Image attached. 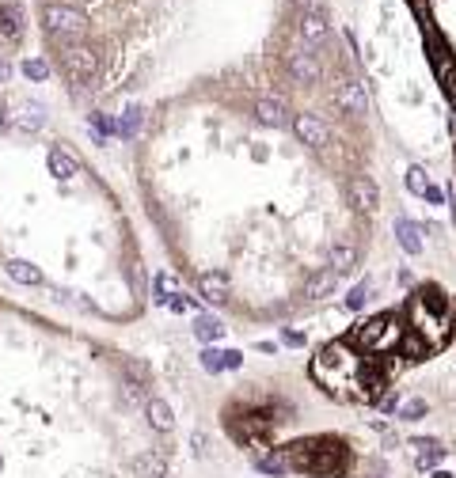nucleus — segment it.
<instances>
[{
  "instance_id": "obj_36",
  "label": "nucleus",
  "mask_w": 456,
  "mask_h": 478,
  "mask_svg": "<svg viewBox=\"0 0 456 478\" xmlns=\"http://www.w3.org/2000/svg\"><path fill=\"white\" fill-rule=\"evenodd\" d=\"M282 342H285V345H304V334H297V331H282Z\"/></svg>"
},
{
  "instance_id": "obj_31",
  "label": "nucleus",
  "mask_w": 456,
  "mask_h": 478,
  "mask_svg": "<svg viewBox=\"0 0 456 478\" xmlns=\"http://www.w3.org/2000/svg\"><path fill=\"white\" fill-rule=\"evenodd\" d=\"M365 300H369V285H365V281H361V285H353V288H350V296H346V307H350V312H358V307L365 304Z\"/></svg>"
},
{
  "instance_id": "obj_12",
  "label": "nucleus",
  "mask_w": 456,
  "mask_h": 478,
  "mask_svg": "<svg viewBox=\"0 0 456 478\" xmlns=\"http://www.w3.org/2000/svg\"><path fill=\"white\" fill-rule=\"evenodd\" d=\"M20 34H23V8L0 4V42H20Z\"/></svg>"
},
{
  "instance_id": "obj_29",
  "label": "nucleus",
  "mask_w": 456,
  "mask_h": 478,
  "mask_svg": "<svg viewBox=\"0 0 456 478\" xmlns=\"http://www.w3.org/2000/svg\"><path fill=\"white\" fill-rule=\"evenodd\" d=\"M411 448H418V456L445 452V444H441V440H434V437H411Z\"/></svg>"
},
{
  "instance_id": "obj_11",
  "label": "nucleus",
  "mask_w": 456,
  "mask_h": 478,
  "mask_svg": "<svg viewBox=\"0 0 456 478\" xmlns=\"http://www.w3.org/2000/svg\"><path fill=\"white\" fill-rule=\"evenodd\" d=\"M198 293L209 300V304H225L228 300V277L217 274V270H206V274H198Z\"/></svg>"
},
{
  "instance_id": "obj_33",
  "label": "nucleus",
  "mask_w": 456,
  "mask_h": 478,
  "mask_svg": "<svg viewBox=\"0 0 456 478\" xmlns=\"http://www.w3.org/2000/svg\"><path fill=\"white\" fill-rule=\"evenodd\" d=\"M126 372H129V376H137V380H148L145 361H126Z\"/></svg>"
},
{
  "instance_id": "obj_25",
  "label": "nucleus",
  "mask_w": 456,
  "mask_h": 478,
  "mask_svg": "<svg viewBox=\"0 0 456 478\" xmlns=\"http://www.w3.org/2000/svg\"><path fill=\"white\" fill-rule=\"evenodd\" d=\"M426 410H430V406H426V399H403L396 414L403 421H418V418H426Z\"/></svg>"
},
{
  "instance_id": "obj_22",
  "label": "nucleus",
  "mask_w": 456,
  "mask_h": 478,
  "mask_svg": "<svg viewBox=\"0 0 456 478\" xmlns=\"http://www.w3.org/2000/svg\"><path fill=\"white\" fill-rule=\"evenodd\" d=\"M118 129H122V137H137L145 129V110L137 107V102H129L122 110V121H118Z\"/></svg>"
},
{
  "instance_id": "obj_43",
  "label": "nucleus",
  "mask_w": 456,
  "mask_h": 478,
  "mask_svg": "<svg viewBox=\"0 0 456 478\" xmlns=\"http://www.w3.org/2000/svg\"><path fill=\"white\" fill-rule=\"evenodd\" d=\"M0 129H4V110H0Z\"/></svg>"
},
{
  "instance_id": "obj_8",
  "label": "nucleus",
  "mask_w": 456,
  "mask_h": 478,
  "mask_svg": "<svg viewBox=\"0 0 456 478\" xmlns=\"http://www.w3.org/2000/svg\"><path fill=\"white\" fill-rule=\"evenodd\" d=\"M293 129H297V137H301L304 145H312V148H323L331 140V133H327V126H323L320 114H297Z\"/></svg>"
},
{
  "instance_id": "obj_37",
  "label": "nucleus",
  "mask_w": 456,
  "mask_h": 478,
  "mask_svg": "<svg viewBox=\"0 0 456 478\" xmlns=\"http://www.w3.org/2000/svg\"><path fill=\"white\" fill-rule=\"evenodd\" d=\"M426 201H434V205H441V201H445V194H441V186H434V182H430V190H426Z\"/></svg>"
},
{
  "instance_id": "obj_4",
  "label": "nucleus",
  "mask_w": 456,
  "mask_h": 478,
  "mask_svg": "<svg viewBox=\"0 0 456 478\" xmlns=\"http://www.w3.org/2000/svg\"><path fill=\"white\" fill-rule=\"evenodd\" d=\"M42 23L58 39H80V31H84V20L65 4H42Z\"/></svg>"
},
{
  "instance_id": "obj_16",
  "label": "nucleus",
  "mask_w": 456,
  "mask_h": 478,
  "mask_svg": "<svg viewBox=\"0 0 456 478\" xmlns=\"http://www.w3.org/2000/svg\"><path fill=\"white\" fill-rule=\"evenodd\" d=\"M297 27H301L304 42H323V39H327V31H331L327 20H323V12H301V23H297Z\"/></svg>"
},
{
  "instance_id": "obj_32",
  "label": "nucleus",
  "mask_w": 456,
  "mask_h": 478,
  "mask_svg": "<svg viewBox=\"0 0 456 478\" xmlns=\"http://www.w3.org/2000/svg\"><path fill=\"white\" fill-rule=\"evenodd\" d=\"M91 121H96V129H99V133H115V129H118V126H115V121H110L107 114H91Z\"/></svg>"
},
{
  "instance_id": "obj_18",
  "label": "nucleus",
  "mask_w": 456,
  "mask_h": 478,
  "mask_svg": "<svg viewBox=\"0 0 456 478\" xmlns=\"http://www.w3.org/2000/svg\"><path fill=\"white\" fill-rule=\"evenodd\" d=\"M396 239H399V247H403L407 255H418V251H422V228L411 224L407 217L396 220Z\"/></svg>"
},
{
  "instance_id": "obj_6",
  "label": "nucleus",
  "mask_w": 456,
  "mask_h": 478,
  "mask_svg": "<svg viewBox=\"0 0 456 478\" xmlns=\"http://www.w3.org/2000/svg\"><path fill=\"white\" fill-rule=\"evenodd\" d=\"M350 205L358 213H373L380 205V190H377V182L369 179V175H353L350 179Z\"/></svg>"
},
{
  "instance_id": "obj_35",
  "label": "nucleus",
  "mask_w": 456,
  "mask_h": 478,
  "mask_svg": "<svg viewBox=\"0 0 456 478\" xmlns=\"http://www.w3.org/2000/svg\"><path fill=\"white\" fill-rule=\"evenodd\" d=\"M240 364H244V353H240V350H228V353H225V369H240Z\"/></svg>"
},
{
  "instance_id": "obj_5",
  "label": "nucleus",
  "mask_w": 456,
  "mask_h": 478,
  "mask_svg": "<svg viewBox=\"0 0 456 478\" xmlns=\"http://www.w3.org/2000/svg\"><path fill=\"white\" fill-rule=\"evenodd\" d=\"M285 69H289V80L293 84H315L320 80V72H323V65H320V58L315 53H308V50H301V46H293L289 53H285Z\"/></svg>"
},
{
  "instance_id": "obj_10",
  "label": "nucleus",
  "mask_w": 456,
  "mask_h": 478,
  "mask_svg": "<svg viewBox=\"0 0 456 478\" xmlns=\"http://www.w3.org/2000/svg\"><path fill=\"white\" fill-rule=\"evenodd\" d=\"M251 463L263 474H285L289 471V448H259Z\"/></svg>"
},
{
  "instance_id": "obj_26",
  "label": "nucleus",
  "mask_w": 456,
  "mask_h": 478,
  "mask_svg": "<svg viewBox=\"0 0 456 478\" xmlns=\"http://www.w3.org/2000/svg\"><path fill=\"white\" fill-rule=\"evenodd\" d=\"M175 288H179V285H175V277L156 274V281H152V300H156V304H167V300H171L167 293H175Z\"/></svg>"
},
{
  "instance_id": "obj_27",
  "label": "nucleus",
  "mask_w": 456,
  "mask_h": 478,
  "mask_svg": "<svg viewBox=\"0 0 456 478\" xmlns=\"http://www.w3.org/2000/svg\"><path fill=\"white\" fill-rule=\"evenodd\" d=\"M407 190H411V194H422V198H426V190H430V179H426V171H422V167H407Z\"/></svg>"
},
{
  "instance_id": "obj_14",
  "label": "nucleus",
  "mask_w": 456,
  "mask_h": 478,
  "mask_svg": "<svg viewBox=\"0 0 456 478\" xmlns=\"http://www.w3.org/2000/svg\"><path fill=\"white\" fill-rule=\"evenodd\" d=\"M255 118L263 121V126H270V129H282L285 121H289V110H285L278 99H259L255 102Z\"/></svg>"
},
{
  "instance_id": "obj_30",
  "label": "nucleus",
  "mask_w": 456,
  "mask_h": 478,
  "mask_svg": "<svg viewBox=\"0 0 456 478\" xmlns=\"http://www.w3.org/2000/svg\"><path fill=\"white\" fill-rule=\"evenodd\" d=\"M202 369L221 372V369H225V353H221V350H202Z\"/></svg>"
},
{
  "instance_id": "obj_28",
  "label": "nucleus",
  "mask_w": 456,
  "mask_h": 478,
  "mask_svg": "<svg viewBox=\"0 0 456 478\" xmlns=\"http://www.w3.org/2000/svg\"><path fill=\"white\" fill-rule=\"evenodd\" d=\"M23 77H31V80H50V65L39 61V58H27V61H23Z\"/></svg>"
},
{
  "instance_id": "obj_23",
  "label": "nucleus",
  "mask_w": 456,
  "mask_h": 478,
  "mask_svg": "<svg viewBox=\"0 0 456 478\" xmlns=\"http://www.w3.org/2000/svg\"><path fill=\"white\" fill-rule=\"evenodd\" d=\"M8 277L20 281V285H39V281H42L39 270H34L31 262H23V258H12V262H8Z\"/></svg>"
},
{
  "instance_id": "obj_20",
  "label": "nucleus",
  "mask_w": 456,
  "mask_h": 478,
  "mask_svg": "<svg viewBox=\"0 0 456 478\" xmlns=\"http://www.w3.org/2000/svg\"><path fill=\"white\" fill-rule=\"evenodd\" d=\"M133 471L137 478H167V467H164V459L156 456V452H141L133 459Z\"/></svg>"
},
{
  "instance_id": "obj_34",
  "label": "nucleus",
  "mask_w": 456,
  "mask_h": 478,
  "mask_svg": "<svg viewBox=\"0 0 456 478\" xmlns=\"http://www.w3.org/2000/svg\"><path fill=\"white\" fill-rule=\"evenodd\" d=\"M122 395H126L129 402H145V387H137V383H126Z\"/></svg>"
},
{
  "instance_id": "obj_42",
  "label": "nucleus",
  "mask_w": 456,
  "mask_h": 478,
  "mask_svg": "<svg viewBox=\"0 0 456 478\" xmlns=\"http://www.w3.org/2000/svg\"><path fill=\"white\" fill-rule=\"evenodd\" d=\"M430 478H452V474H449V471H434Z\"/></svg>"
},
{
  "instance_id": "obj_2",
  "label": "nucleus",
  "mask_w": 456,
  "mask_h": 478,
  "mask_svg": "<svg viewBox=\"0 0 456 478\" xmlns=\"http://www.w3.org/2000/svg\"><path fill=\"white\" fill-rule=\"evenodd\" d=\"M399 342H403V326H399V315H392V312L361 323L358 334H353V345L361 353H373V357H392V350Z\"/></svg>"
},
{
  "instance_id": "obj_40",
  "label": "nucleus",
  "mask_w": 456,
  "mask_h": 478,
  "mask_svg": "<svg viewBox=\"0 0 456 478\" xmlns=\"http://www.w3.org/2000/svg\"><path fill=\"white\" fill-rule=\"evenodd\" d=\"M304 12H323V0H301Z\"/></svg>"
},
{
  "instance_id": "obj_24",
  "label": "nucleus",
  "mask_w": 456,
  "mask_h": 478,
  "mask_svg": "<svg viewBox=\"0 0 456 478\" xmlns=\"http://www.w3.org/2000/svg\"><path fill=\"white\" fill-rule=\"evenodd\" d=\"M418 300H422V304L430 307V312H437V315H449V296H445L437 285H426L422 293H418Z\"/></svg>"
},
{
  "instance_id": "obj_41",
  "label": "nucleus",
  "mask_w": 456,
  "mask_h": 478,
  "mask_svg": "<svg viewBox=\"0 0 456 478\" xmlns=\"http://www.w3.org/2000/svg\"><path fill=\"white\" fill-rule=\"evenodd\" d=\"M380 410H399V399L396 395H384V399H380Z\"/></svg>"
},
{
  "instance_id": "obj_3",
  "label": "nucleus",
  "mask_w": 456,
  "mask_h": 478,
  "mask_svg": "<svg viewBox=\"0 0 456 478\" xmlns=\"http://www.w3.org/2000/svg\"><path fill=\"white\" fill-rule=\"evenodd\" d=\"M61 69H65V77L72 80V88H77V84H88L99 72V53L91 50V46H69V50L61 53Z\"/></svg>"
},
{
  "instance_id": "obj_39",
  "label": "nucleus",
  "mask_w": 456,
  "mask_h": 478,
  "mask_svg": "<svg viewBox=\"0 0 456 478\" xmlns=\"http://www.w3.org/2000/svg\"><path fill=\"white\" fill-rule=\"evenodd\" d=\"M190 444H194V452H206V444H209V440H206V433H194Z\"/></svg>"
},
{
  "instance_id": "obj_15",
  "label": "nucleus",
  "mask_w": 456,
  "mask_h": 478,
  "mask_svg": "<svg viewBox=\"0 0 456 478\" xmlns=\"http://www.w3.org/2000/svg\"><path fill=\"white\" fill-rule=\"evenodd\" d=\"M334 288H339V274H334V270H323V274H312L308 277L304 296H308V300H327Z\"/></svg>"
},
{
  "instance_id": "obj_7",
  "label": "nucleus",
  "mask_w": 456,
  "mask_h": 478,
  "mask_svg": "<svg viewBox=\"0 0 456 478\" xmlns=\"http://www.w3.org/2000/svg\"><path fill=\"white\" fill-rule=\"evenodd\" d=\"M339 107H342V114H350V118H361L369 110V95H365V88H361V80H346V84H339Z\"/></svg>"
},
{
  "instance_id": "obj_17",
  "label": "nucleus",
  "mask_w": 456,
  "mask_h": 478,
  "mask_svg": "<svg viewBox=\"0 0 456 478\" xmlns=\"http://www.w3.org/2000/svg\"><path fill=\"white\" fill-rule=\"evenodd\" d=\"M353 266H358V247H353L350 239L334 243V247H331V270L342 277V274H350Z\"/></svg>"
},
{
  "instance_id": "obj_19",
  "label": "nucleus",
  "mask_w": 456,
  "mask_h": 478,
  "mask_svg": "<svg viewBox=\"0 0 456 478\" xmlns=\"http://www.w3.org/2000/svg\"><path fill=\"white\" fill-rule=\"evenodd\" d=\"M80 167H77V159H72L69 152H65V148H50V175L53 179H72V175H77Z\"/></svg>"
},
{
  "instance_id": "obj_1",
  "label": "nucleus",
  "mask_w": 456,
  "mask_h": 478,
  "mask_svg": "<svg viewBox=\"0 0 456 478\" xmlns=\"http://www.w3.org/2000/svg\"><path fill=\"white\" fill-rule=\"evenodd\" d=\"M289 467L297 471H308V474H342L346 471V452L331 440H304V444H293L289 448Z\"/></svg>"
},
{
  "instance_id": "obj_9",
  "label": "nucleus",
  "mask_w": 456,
  "mask_h": 478,
  "mask_svg": "<svg viewBox=\"0 0 456 478\" xmlns=\"http://www.w3.org/2000/svg\"><path fill=\"white\" fill-rule=\"evenodd\" d=\"M15 129H23V133H39V129L46 126V107L42 102H34V99H23V102H15Z\"/></svg>"
},
{
  "instance_id": "obj_13",
  "label": "nucleus",
  "mask_w": 456,
  "mask_h": 478,
  "mask_svg": "<svg viewBox=\"0 0 456 478\" xmlns=\"http://www.w3.org/2000/svg\"><path fill=\"white\" fill-rule=\"evenodd\" d=\"M145 418H148V425H152L156 433H171V425H175V414H171V406H167L164 399H148L145 402Z\"/></svg>"
},
{
  "instance_id": "obj_21",
  "label": "nucleus",
  "mask_w": 456,
  "mask_h": 478,
  "mask_svg": "<svg viewBox=\"0 0 456 478\" xmlns=\"http://www.w3.org/2000/svg\"><path fill=\"white\" fill-rule=\"evenodd\" d=\"M221 334H225V323H221V319H213V315L194 319V338H198V342H217Z\"/></svg>"
},
{
  "instance_id": "obj_38",
  "label": "nucleus",
  "mask_w": 456,
  "mask_h": 478,
  "mask_svg": "<svg viewBox=\"0 0 456 478\" xmlns=\"http://www.w3.org/2000/svg\"><path fill=\"white\" fill-rule=\"evenodd\" d=\"M437 459H445V452H430V456H418V467H434Z\"/></svg>"
}]
</instances>
